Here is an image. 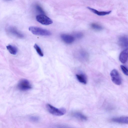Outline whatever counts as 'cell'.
<instances>
[{"mask_svg": "<svg viewBox=\"0 0 128 128\" xmlns=\"http://www.w3.org/2000/svg\"><path fill=\"white\" fill-rule=\"evenodd\" d=\"M120 67L123 73L126 75L128 76V69L122 65L120 66Z\"/></svg>", "mask_w": 128, "mask_h": 128, "instance_id": "18", "label": "cell"}, {"mask_svg": "<svg viewBox=\"0 0 128 128\" xmlns=\"http://www.w3.org/2000/svg\"><path fill=\"white\" fill-rule=\"evenodd\" d=\"M76 76L77 80L80 82L84 84L87 83V77L84 74H77L76 75Z\"/></svg>", "mask_w": 128, "mask_h": 128, "instance_id": "13", "label": "cell"}, {"mask_svg": "<svg viewBox=\"0 0 128 128\" xmlns=\"http://www.w3.org/2000/svg\"><path fill=\"white\" fill-rule=\"evenodd\" d=\"M87 8L99 16H104L106 15L109 14L111 12H112L111 11L106 12L98 11L96 9L89 7H88Z\"/></svg>", "mask_w": 128, "mask_h": 128, "instance_id": "12", "label": "cell"}, {"mask_svg": "<svg viewBox=\"0 0 128 128\" xmlns=\"http://www.w3.org/2000/svg\"><path fill=\"white\" fill-rule=\"evenodd\" d=\"M34 48L38 55L41 57L44 56V54L40 48L36 44H35L34 45Z\"/></svg>", "mask_w": 128, "mask_h": 128, "instance_id": "15", "label": "cell"}, {"mask_svg": "<svg viewBox=\"0 0 128 128\" xmlns=\"http://www.w3.org/2000/svg\"><path fill=\"white\" fill-rule=\"evenodd\" d=\"M91 26L93 29L97 30H101L102 29V27L101 26L96 23L92 24Z\"/></svg>", "mask_w": 128, "mask_h": 128, "instance_id": "16", "label": "cell"}, {"mask_svg": "<svg viewBox=\"0 0 128 128\" xmlns=\"http://www.w3.org/2000/svg\"><path fill=\"white\" fill-rule=\"evenodd\" d=\"M72 115L74 117L82 121H85L87 119V117L85 116L80 112H73Z\"/></svg>", "mask_w": 128, "mask_h": 128, "instance_id": "9", "label": "cell"}, {"mask_svg": "<svg viewBox=\"0 0 128 128\" xmlns=\"http://www.w3.org/2000/svg\"><path fill=\"white\" fill-rule=\"evenodd\" d=\"M29 119L30 121L33 122H38L40 120L39 117L36 116H31L29 118Z\"/></svg>", "mask_w": 128, "mask_h": 128, "instance_id": "17", "label": "cell"}, {"mask_svg": "<svg viewBox=\"0 0 128 128\" xmlns=\"http://www.w3.org/2000/svg\"><path fill=\"white\" fill-rule=\"evenodd\" d=\"M74 35L76 37L78 38H81L83 35V34L80 32H77Z\"/></svg>", "mask_w": 128, "mask_h": 128, "instance_id": "20", "label": "cell"}, {"mask_svg": "<svg viewBox=\"0 0 128 128\" xmlns=\"http://www.w3.org/2000/svg\"><path fill=\"white\" fill-rule=\"evenodd\" d=\"M7 31L10 34L18 38H22L24 37L23 34L14 27H9L7 29Z\"/></svg>", "mask_w": 128, "mask_h": 128, "instance_id": "6", "label": "cell"}, {"mask_svg": "<svg viewBox=\"0 0 128 128\" xmlns=\"http://www.w3.org/2000/svg\"><path fill=\"white\" fill-rule=\"evenodd\" d=\"M17 87L18 89L22 91L28 90L32 88V85L30 82L25 79L21 80L18 82Z\"/></svg>", "mask_w": 128, "mask_h": 128, "instance_id": "3", "label": "cell"}, {"mask_svg": "<svg viewBox=\"0 0 128 128\" xmlns=\"http://www.w3.org/2000/svg\"><path fill=\"white\" fill-rule=\"evenodd\" d=\"M128 58V48L123 50L120 53L119 56V60L122 63H125Z\"/></svg>", "mask_w": 128, "mask_h": 128, "instance_id": "8", "label": "cell"}, {"mask_svg": "<svg viewBox=\"0 0 128 128\" xmlns=\"http://www.w3.org/2000/svg\"><path fill=\"white\" fill-rule=\"evenodd\" d=\"M6 48L9 52L12 54L15 55L18 52V49L15 46L10 44L7 46Z\"/></svg>", "mask_w": 128, "mask_h": 128, "instance_id": "14", "label": "cell"}, {"mask_svg": "<svg viewBox=\"0 0 128 128\" xmlns=\"http://www.w3.org/2000/svg\"><path fill=\"white\" fill-rule=\"evenodd\" d=\"M60 37L62 40L67 44L72 43L74 40L75 38L73 36L66 34H62Z\"/></svg>", "mask_w": 128, "mask_h": 128, "instance_id": "7", "label": "cell"}, {"mask_svg": "<svg viewBox=\"0 0 128 128\" xmlns=\"http://www.w3.org/2000/svg\"><path fill=\"white\" fill-rule=\"evenodd\" d=\"M112 121L119 123L128 124V117L121 116L112 118Z\"/></svg>", "mask_w": 128, "mask_h": 128, "instance_id": "11", "label": "cell"}, {"mask_svg": "<svg viewBox=\"0 0 128 128\" xmlns=\"http://www.w3.org/2000/svg\"><path fill=\"white\" fill-rule=\"evenodd\" d=\"M46 108L51 114L56 116H61L64 115L66 112V110L64 108H58L49 104L46 105Z\"/></svg>", "mask_w": 128, "mask_h": 128, "instance_id": "1", "label": "cell"}, {"mask_svg": "<svg viewBox=\"0 0 128 128\" xmlns=\"http://www.w3.org/2000/svg\"><path fill=\"white\" fill-rule=\"evenodd\" d=\"M36 19L38 22L44 25H48L53 23V21L51 19L44 14L37 15Z\"/></svg>", "mask_w": 128, "mask_h": 128, "instance_id": "4", "label": "cell"}, {"mask_svg": "<svg viewBox=\"0 0 128 128\" xmlns=\"http://www.w3.org/2000/svg\"><path fill=\"white\" fill-rule=\"evenodd\" d=\"M36 8L37 10L40 12L42 14H44V12L42 8L40 6L37 5L36 6Z\"/></svg>", "mask_w": 128, "mask_h": 128, "instance_id": "21", "label": "cell"}, {"mask_svg": "<svg viewBox=\"0 0 128 128\" xmlns=\"http://www.w3.org/2000/svg\"><path fill=\"white\" fill-rule=\"evenodd\" d=\"M80 55L81 57L84 59H87L88 57L87 53L84 51H81L80 52Z\"/></svg>", "mask_w": 128, "mask_h": 128, "instance_id": "19", "label": "cell"}, {"mask_svg": "<svg viewBox=\"0 0 128 128\" xmlns=\"http://www.w3.org/2000/svg\"><path fill=\"white\" fill-rule=\"evenodd\" d=\"M29 30L33 34L41 36H49L51 34L49 30L31 26L28 28Z\"/></svg>", "mask_w": 128, "mask_h": 128, "instance_id": "2", "label": "cell"}, {"mask_svg": "<svg viewBox=\"0 0 128 128\" xmlns=\"http://www.w3.org/2000/svg\"><path fill=\"white\" fill-rule=\"evenodd\" d=\"M110 75L112 82L115 84L120 85L122 83V79L120 75L116 69L112 70L110 73Z\"/></svg>", "mask_w": 128, "mask_h": 128, "instance_id": "5", "label": "cell"}, {"mask_svg": "<svg viewBox=\"0 0 128 128\" xmlns=\"http://www.w3.org/2000/svg\"><path fill=\"white\" fill-rule=\"evenodd\" d=\"M118 44L120 46L126 47L128 46V38L125 36L120 37L119 39Z\"/></svg>", "mask_w": 128, "mask_h": 128, "instance_id": "10", "label": "cell"}]
</instances>
